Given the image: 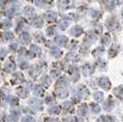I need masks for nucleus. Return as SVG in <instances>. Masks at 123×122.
I'll use <instances>...</instances> for the list:
<instances>
[{
    "label": "nucleus",
    "mask_w": 123,
    "mask_h": 122,
    "mask_svg": "<svg viewBox=\"0 0 123 122\" xmlns=\"http://www.w3.org/2000/svg\"><path fill=\"white\" fill-rule=\"evenodd\" d=\"M103 2H107V1H108V0H102Z\"/></svg>",
    "instance_id": "18"
},
{
    "label": "nucleus",
    "mask_w": 123,
    "mask_h": 122,
    "mask_svg": "<svg viewBox=\"0 0 123 122\" xmlns=\"http://www.w3.org/2000/svg\"><path fill=\"white\" fill-rule=\"evenodd\" d=\"M122 119H123V117H122Z\"/></svg>",
    "instance_id": "19"
},
{
    "label": "nucleus",
    "mask_w": 123,
    "mask_h": 122,
    "mask_svg": "<svg viewBox=\"0 0 123 122\" xmlns=\"http://www.w3.org/2000/svg\"><path fill=\"white\" fill-rule=\"evenodd\" d=\"M111 107H113V103L110 101H108L106 102L105 104H104V108L106 109V110H110L111 109Z\"/></svg>",
    "instance_id": "14"
},
{
    "label": "nucleus",
    "mask_w": 123,
    "mask_h": 122,
    "mask_svg": "<svg viewBox=\"0 0 123 122\" xmlns=\"http://www.w3.org/2000/svg\"><path fill=\"white\" fill-rule=\"evenodd\" d=\"M104 98V95L102 92H96L94 94V99L98 102H101Z\"/></svg>",
    "instance_id": "7"
},
{
    "label": "nucleus",
    "mask_w": 123,
    "mask_h": 122,
    "mask_svg": "<svg viewBox=\"0 0 123 122\" xmlns=\"http://www.w3.org/2000/svg\"><path fill=\"white\" fill-rule=\"evenodd\" d=\"M60 6L62 8H69L74 6V0H60Z\"/></svg>",
    "instance_id": "2"
},
{
    "label": "nucleus",
    "mask_w": 123,
    "mask_h": 122,
    "mask_svg": "<svg viewBox=\"0 0 123 122\" xmlns=\"http://www.w3.org/2000/svg\"><path fill=\"white\" fill-rule=\"evenodd\" d=\"M98 15H99V13H98V11H96V10H92V17L94 18H98Z\"/></svg>",
    "instance_id": "16"
},
{
    "label": "nucleus",
    "mask_w": 123,
    "mask_h": 122,
    "mask_svg": "<svg viewBox=\"0 0 123 122\" xmlns=\"http://www.w3.org/2000/svg\"><path fill=\"white\" fill-rule=\"evenodd\" d=\"M70 23V20L68 18H62L61 21H60V27L62 29H65L67 26L69 25Z\"/></svg>",
    "instance_id": "9"
},
{
    "label": "nucleus",
    "mask_w": 123,
    "mask_h": 122,
    "mask_svg": "<svg viewBox=\"0 0 123 122\" xmlns=\"http://www.w3.org/2000/svg\"><path fill=\"white\" fill-rule=\"evenodd\" d=\"M46 17L50 19V20H52V19H54L55 18H56V14L54 13V12H51V11H49L48 13L46 14Z\"/></svg>",
    "instance_id": "13"
},
{
    "label": "nucleus",
    "mask_w": 123,
    "mask_h": 122,
    "mask_svg": "<svg viewBox=\"0 0 123 122\" xmlns=\"http://www.w3.org/2000/svg\"><path fill=\"white\" fill-rule=\"evenodd\" d=\"M90 107H91V109H92V111L94 112V113H96V114H98V113L100 112V110H101L100 107L98 106V104H96V103H91Z\"/></svg>",
    "instance_id": "8"
},
{
    "label": "nucleus",
    "mask_w": 123,
    "mask_h": 122,
    "mask_svg": "<svg viewBox=\"0 0 123 122\" xmlns=\"http://www.w3.org/2000/svg\"><path fill=\"white\" fill-rule=\"evenodd\" d=\"M71 33L74 36H79L83 33V29L79 26H74L71 30Z\"/></svg>",
    "instance_id": "5"
},
{
    "label": "nucleus",
    "mask_w": 123,
    "mask_h": 122,
    "mask_svg": "<svg viewBox=\"0 0 123 122\" xmlns=\"http://www.w3.org/2000/svg\"><path fill=\"white\" fill-rule=\"evenodd\" d=\"M109 28L111 29V30H118L119 29V26H118V23L117 21L115 20H111V24H109Z\"/></svg>",
    "instance_id": "10"
},
{
    "label": "nucleus",
    "mask_w": 123,
    "mask_h": 122,
    "mask_svg": "<svg viewBox=\"0 0 123 122\" xmlns=\"http://www.w3.org/2000/svg\"><path fill=\"white\" fill-rule=\"evenodd\" d=\"M93 73V68L89 64H86L85 66H83V74L85 76H88Z\"/></svg>",
    "instance_id": "3"
},
{
    "label": "nucleus",
    "mask_w": 123,
    "mask_h": 122,
    "mask_svg": "<svg viewBox=\"0 0 123 122\" xmlns=\"http://www.w3.org/2000/svg\"><path fill=\"white\" fill-rule=\"evenodd\" d=\"M57 41H58V43H59V44H61V45H64L67 41V38L66 37H64V36H60V37L57 39Z\"/></svg>",
    "instance_id": "11"
},
{
    "label": "nucleus",
    "mask_w": 123,
    "mask_h": 122,
    "mask_svg": "<svg viewBox=\"0 0 123 122\" xmlns=\"http://www.w3.org/2000/svg\"><path fill=\"white\" fill-rule=\"evenodd\" d=\"M67 121L68 122H77V118L74 117H69L68 119H67Z\"/></svg>",
    "instance_id": "17"
},
{
    "label": "nucleus",
    "mask_w": 123,
    "mask_h": 122,
    "mask_svg": "<svg viewBox=\"0 0 123 122\" xmlns=\"http://www.w3.org/2000/svg\"><path fill=\"white\" fill-rule=\"evenodd\" d=\"M101 41H102L103 44H108V42H109V41H110V37H109L108 35L104 36Z\"/></svg>",
    "instance_id": "15"
},
{
    "label": "nucleus",
    "mask_w": 123,
    "mask_h": 122,
    "mask_svg": "<svg viewBox=\"0 0 123 122\" xmlns=\"http://www.w3.org/2000/svg\"><path fill=\"white\" fill-rule=\"evenodd\" d=\"M101 120H102V122H114L115 119L110 116H102Z\"/></svg>",
    "instance_id": "12"
},
{
    "label": "nucleus",
    "mask_w": 123,
    "mask_h": 122,
    "mask_svg": "<svg viewBox=\"0 0 123 122\" xmlns=\"http://www.w3.org/2000/svg\"><path fill=\"white\" fill-rule=\"evenodd\" d=\"M114 94L115 96L119 98V99H123V86H118L114 89Z\"/></svg>",
    "instance_id": "4"
},
{
    "label": "nucleus",
    "mask_w": 123,
    "mask_h": 122,
    "mask_svg": "<svg viewBox=\"0 0 123 122\" xmlns=\"http://www.w3.org/2000/svg\"><path fill=\"white\" fill-rule=\"evenodd\" d=\"M99 85L102 88H104L105 90H108L110 88L111 84H110V82H109V80L107 77H101L99 79Z\"/></svg>",
    "instance_id": "1"
},
{
    "label": "nucleus",
    "mask_w": 123,
    "mask_h": 122,
    "mask_svg": "<svg viewBox=\"0 0 123 122\" xmlns=\"http://www.w3.org/2000/svg\"><path fill=\"white\" fill-rule=\"evenodd\" d=\"M78 114H79L80 116H82V117L86 116L87 107H86V104H83V105H81V106L79 107V109H78Z\"/></svg>",
    "instance_id": "6"
}]
</instances>
